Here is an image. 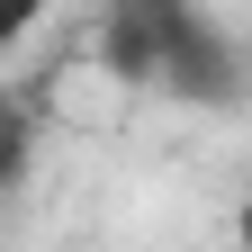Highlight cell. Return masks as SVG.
Returning <instances> with one entry per match:
<instances>
[{"instance_id":"1","label":"cell","mask_w":252,"mask_h":252,"mask_svg":"<svg viewBox=\"0 0 252 252\" xmlns=\"http://www.w3.org/2000/svg\"><path fill=\"white\" fill-rule=\"evenodd\" d=\"M99 63L117 81L189 99V108H234L252 90V54L198 0H108L99 9Z\"/></svg>"},{"instance_id":"2","label":"cell","mask_w":252,"mask_h":252,"mask_svg":"<svg viewBox=\"0 0 252 252\" xmlns=\"http://www.w3.org/2000/svg\"><path fill=\"white\" fill-rule=\"evenodd\" d=\"M18 171H27V117H18V108H0V189H9Z\"/></svg>"},{"instance_id":"3","label":"cell","mask_w":252,"mask_h":252,"mask_svg":"<svg viewBox=\"0 0 252 252\" xmlns=\"http://www.w3.org/2000/svg\"><path fill=\"white\" fill-rule=\"evenodd\" d=\"M45 9H54V0H0V54H9V45L27 36V27L45 18Z\"/></svg>"},{"instance_id":"4","label":"cell","mask_w":252,"mask_h":252,"mask_svg":"<svg viewBox=\"0 0 252 252\" xmlns=\"http://www.w3.org/2000/svg\"><path fill=\"white\" fill-rule=\"evenodd\" d=\"M234 243H243V252H252V198H243V216H234Z\"/></svg>"}]
</instances>
